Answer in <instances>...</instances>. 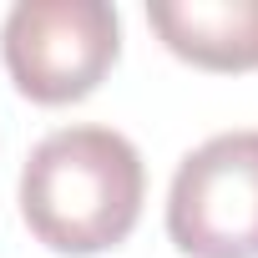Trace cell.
<instances>
[{
    "mask_svg": "<svg viewBox=\"0 0 258 258\" xmlns=\"http://www.w3.org/2000/svg\"><path fill=\"white\" fill-rule=\"evenodd\" d=\"M147 198V167L116 126H61L21 167V218L51 253L91 258L132 238Z\"/></svg>",
    "mask_w": 258,
    "mask_h": 258,
    "instance_id": "1",
    "label": "cell"
},
{
    "mask_svg": "<svg viewBox=\"0 0 258 258\" xmlns=\"http://www.w3.org/2000/svg\"><path fill=\"white\" fill-rule=\"evenodd\" d=\"M0 56L21 96L66 106L101 86L121 56V21L106 0H21L0 26Z\"/></svg>",
    "mask_w": 258,
    "mask_h": 258,
    "instance_id": "2",
    "label": "cell"
},
{
    "mask_svg": "<svg viewBox=\"0 0 258 258\" xmlns=\"http://www.w3.org/2000/svg\"><path fill=\"white\" fill-rule=\"evenodd\" d=\"M167 238L187 258H258V126L218 132L177 162Z\"/></svg>",
    "mask_w": 258,
    "mask_h": 258,
    "instance_id": "3",
    "label": "cell"
},
{
    "mask_svg": "<svg viewBox=\"0 0 258 258\" xmlns=\"http://www.w3.org/2000/svg\"><path fill=\"white\" fill-rule=\"evenodd\" d=\"M147 21L198 71H258V0H152Z\"/></svg>",
    "mask_w": 258,
    "mask_h": 258,
    "instance_id": "4",
    "label": "cell"
}]
</instances>
